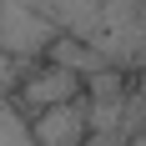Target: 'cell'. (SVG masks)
Segmentation results:
<instances>
[{"instance_id": "cell-7", "label": "cell", "mask_w": 146, "mask_h": 146, "mask_svg": "<svg viewBox=\"0 0 146 146\" xmlns=\"http://www.w3.org/2000/svg\"><path fill=\"white\" fill-rule=\"evenodd\" d=\"M131 76H136V81H131V91H136V96L146 101V71H131Z\"/></svg>"}, {"instance_id": "cell-4", "label": "cell", "mask_w": 146, "mask_h": 146, "mask_svg": "<svg viewBox=\"0 0 146 146\" xmlns=\"http://www.w3.org/2000/svg\"><path fill=\"white\" fill-rule=\"evenodd\" d=\"M45 60H50V66H66V71H76L81 81H91L96 71H106V66H111V60H106L96 45L76 40V35H60V40L50 45V56H45Z\"/></svg>"}, {"instance_id": "cell-3", "label": "cell", "mask_w": 146, "mask_h": 146, "mask_svg": "<svg viewBox=\"0 0 146 146\" xmlns=\"http://www.w3.org/2000/svg\"><path fill=\"white\" fill-rule=\"evenodd\" d=\"M15 5H25V10L40 15L50 30L76 35V40H91L96 25H101V0H15Z\"/></svg>"}, {"instance_id": "cell-2", "label": "cell", "mask_w": 146, "mask_h": 146, "mask_svg": "<svg viewBox=\"0 0 146 146\" xmlns=\"http://www.w3.org/2000/svg\"><path fill=\"white\" fill-rule=\"evenodd\" d=\"M30 131H35V146H86L91 136V101H66L50 106L40 116H30Z\"/></svg>"}, {"instance_id": "cell-5", "label": "cell", "mask_w": 146, "mask_h": 146, "mask_svg": "<svg viewBox=\"0 0 146 146\" xmlns=\"http://www.w3.org/2000/svg\"><path fill=\"white\" fill-rule=\"evenodd\" d=\"M0 146H35L30 116L15 106V96H10V91H0Z\"/></svg>"}, {"instance_id": "cell-6", "label": "cell", "mask_w": 146, "mask_h": 146, "mask_svg": "<svg viewBox=\"0 0 146 146\" xmlns=\"http://www.w3.org/2000/svg\"><path fill=\"white\" fill-rule=\"evenodd\" d=\"M136 71H146V15H141V45H136Z\"/></svg>"}, {"instance_id": "cell-1", "label": "cell", "mask_w": 146, "mask_h": 146, "mask_svg": "<svg viewBox=\"0 0 146 146\" xmlns=\"http://www.w3.org/2000/svg\"><path fill=\"white\" fill-rule=\"evenodd\" d=\"M86 96V81L66 66H50V60H35L25 76H20V86H15V106L25 111V116H40L50 106H66V101H81Z\"/></svg>"}]
</instances>
